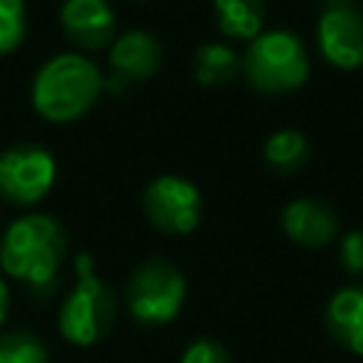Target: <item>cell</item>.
Returning a JSON list of instances; mask_svg holds the SVG:
<instances>
[{"label": "cell", "mask_w": 363, "mask_h": 363, "mask_svg": "<svg viewBox=\"0 0 363 363\" xmlns=\"http://www.w3.org/2000/svg\"><path fill=\"white\" fill-rule=\"evenodd\" d=\"M102 88L105 77L91 60L79 54H60L37 71L31 102L40 116L51 122H71L96 102Z\"/></svg>", "instance_id": "2"}, {"label": "cell", "mask_w": 363, "mask_h": 363, "mask_svg": "<svg viewBox=\"0 0 363 363\" xmlns=\"http://www.w3.org/2000/svg\"><path fill=\"white\" fill-rule=\"evenodd\" d=\"M26 37L23 0H0V54L14 51Z\"/></svg>", "instance_id": "17"}, {"label": "cell", "mask_w": 363, "mask_h": 363, "mask_svg": "<svg viewBox=\"0 0 363 363\" xmlns=\"http://www.w3.org/2000/svg\"><path fill=\"white\" fill-rule=\"evenodd\" d=\"M241 71V60L230 45L221 43H207L196 51L193 60V74L201 85H224Z\"/></svg>", "instance_id": "14"}, {"label": "cell", "mask_w": 363, "mask_h": 363, "mask_svg": "<svg viewBox=\"0 0 363 363\" xmlns=\"http://www.w3.org/2000/svg\"><path fill=\"white\" fill-rule=\"evenodd\" d=\"M6 306H9V289H6V284H3V278H0V323H3V318H6Z\"/></svg>", "instance_id": "20"}, {"label": "cell", "mask_w": 363, "mask_h": 363, "mask_svg": "<svg viewBox=\"0 0 363 363\" xmlns=\"http://www.w3.org/2000/svg\"><path fill=\"white\" fill-rule=\"evenodd\" d=\"M241 71L261 94H289L306 82L309 57L298 34L284 28L261 31L250 40V48L241 57Z\"/></svg>", "instance_id": "4"}, {"label": "cell", "mask_w": 363, "mask_h": 363, "mask_svg": "<svg viewBox=\"0 0 363 363\" xmlns=\"http://www.w3.org/2000/svg\"><path fill=\"white\" fill-rule=\"evenodd\" d=\"M281 227L301 247H326L337 233V213L320 199H295L284 207Z\"/></svg>", "instance_id": "10"}, {"label": "cell", "mask_w": 363, "mask_h": 363, "mask_svg": "<svg viewBox=\"0 0 363 363\" xmlns=\"http://www.w3.org/2000/svg\"><path fill=\"white\" fill-rule=\"evenodd\" d=\"M147 221L162 233H193L201 221V193L182 176H159L142 196Z\"/></svg>", "instance_id": "7"}, {"label": "cell", "mask_w": 363, "mask_h": 363, "mask_svg": "<svg viewBox=\"0 0 363 363\" xmlns=\"http://www.w3.org/2000/svg\"><path fill=\"white\" fill-rule=\"evenodd\" d=\"M68 252V235L51 216L31 213L17 218L0 241V267L11 278L23 281L37 298L54 292L60 267Z\"/></svg>", "instance_id": "1"}, {"label": "cell", "mask_w": 363, "mask_h": 363, "mask_svg": "<svg viewBox=\"0 0 363 363\" xmlns=\"http://www.w3.org/2000/svg\"><path fill=\"white\" fill-rule=\"evenodd\" d=\"M218 28L233 40H255L264 28V0H213Z\"/></svg>", "instance_id": "13"}, {"label": "cell", "mask_w": 363, "mask_h": 363, "mask_svg": "<svg viewBox=\"0 0 363 363\" xmlns=\"http://www.w3.org/2000/svg\"><path fill=\"white\" fill-rule=\"evenodd\" d=\"M318 48L335 68L363 65V11L352 0H326L318 17Z\"/></svg>", "instance_id": "8"}, {"label": "cell", "mask_w": 363, "mask_h": 363, "mask_svg": "<svg viewBox=\"0 0 363 363\" xmlns=\"http://www.w3.org/2000/svg\"><path fill=\"white\" fill-rule=\"evenodd\" d=\"M65 34L82 48H102L113 40L116 17L105 0H65L60 9Z\"/></svg>", "instance_id": "11"}, {"label": "cell", "mask_w": 363, "mask_h": 363, "mask_svg": "<svg viewBox=\"0 0 363 363\" xmlns=\"http://www.w3.org/2000/svg\"><path fill=\"white\" fill-rule=\"evenodd\" d=\"M74 272L77 281L60 306V335L77 346H94L113 329L116 301L108 284L96 275L88 252L74 258Z\"/></svg>", "instance_id": "3"}, {"label": "cell", "mask_w": 363, "mask_h": 363, "mask_svg": "<svg viewBox=\"0 0 363 363\" xmlns=\"http://www.w3.org/2000/svg\"><path fill=\"white\" fill-rule=\"evenodd\" d=\"M264 159H267L269 167H275L281 173H292V170H298V167L306 164V159H309V142L295 128L275 130L264 142Z\"/></svg>", "instance_id": "15"}, {"label": "cell", "mask_w": 363, "mask_h": 363, "mask_svg": "<svg viewBox=\"0 0 363 363\" xmlns=\"http://www.w3.org/2000/svg\"><path fill=\"white\" fill-rule=\"evenodd\" d=\"M187 284L184 275L164 258H147L128 278V309L139 323L162 326L170 323L184 306Z\"/></svg>", "instance_id": "5"}, {"label": "cell", "mask_w": 363, "mask_h": 363, "mask_svg": "<svg viewBox=\"0 0 363 363\" xmlns=\"http://www.w3.org/2000/svg\"><path fill=\"white\" fill-rule=\"evenodd\" d=\"M326 329L343 349L363 354V286H343L332 295Z\"/></svg>", "instance_id": "12"}, {"label": "cell", "mask_w": 363, "mask_h": 363, "mask_svg": "<svg viewBox=\"0 0 363 363\" xmlns=\"http://www.w3.org/2000/svg\"><path fill=\"white\" fill-rule=\"evenodd\" d=\"M182 363H230V354H227V349H224L218 340H213V337H199V340H193V343L184 349Z\"/></svg>", "instance_id": "18"}, {"label": "cell", "mask_w": 363, "mask_h": 363, "mask_svg": "<svg viewBox=\"0 0 363 363\" xmlns=\"http://www.w3.org/2000/svg\"><path fill=\"white\" fill-rule=\"evenodd\" d=\"M340 267L349 275H363V230H352L340 241Z\"/></svg>", "instance_id": "19"}, {"label": "cell", "mask_w": 363, "mask_h": 363, "mask_svg": "<svg viewBox=\"0 0 363 363\" xmlns=\"http://www.w3.org/2000/svg\"><path fill=\"white\" fill-rule=\"evenodd\" d=\"M108 62L111 79H105V88L122 91L128 82H139L156 74L162 65V45L150 31H128L113 40Z\"/></svg>", "instance_id": "9"}, {"label": "cell", "mask_w": 363, "mask_h": 363, "mask_svg": "<svg viewBox=\"0 0 363 363\" xmlns=\"http://www.w3.org/2000/svg\"><path fill=\"white\" fill-rule=\"evenodd\" d=\"M0 363H48V349L31 332H3Z\"/></svg>", "instance_id": "16"}, {"label": "cell", "mask_w": 363, "mask_h": 363, "mask_svg": "<svg viewBox=\"0 0 363 363\" xmlns=\"http://www.w3.org/2000/svg\"><path fill=\"white\" fill-rule=\"evenodd\" d=\"M57 176L54 156L37 145H14L0 153V199L26 207L40 201Z\"/></svg>", "instance_id": "6"}]
</instances>
